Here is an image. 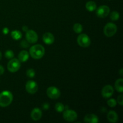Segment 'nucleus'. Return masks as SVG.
Instances as JSON below:
<instances>
[{"label":"nucleus","instance_id":"obj_16","mask_svg":"<svg viewBox=\"0 0 123 123\" xmlns=\"http://www.w3.org/2000/svg\"><path fill=\"white\" fill-rule=\"evenodd\" d=\"M29 58V53L26 50H22L20 52L18 55V60L20 62H26Z\"/></svg>","mask_w":123,"mask_h":123},{"label":"nucleus","instance_id":"obj_33","mask_svg":"<svg viewBox=\"0 0 123 123\" xmlns=\"http://www.w3.org/2000/svg\"><path fill=\"white\" fill-rule=\"evenodd\" d=\"M1 58H2V54H1V51H0V61H1Z\"/></svg>","mask_w":123,"mask_h":123},{"label":"nucleus","instance_id":"obj_1","mask_svg":"<svg viewBox=\"0 0 123 123\" xmlns=\"http://www.w3.org/2000/svg\"><path fill=\"white\" fill-rule=\"evenodd\" d=\"M45 49L41 44H35L30 48V55L32 58L35 60H39L42 58L44 55Z\"/></svg>","mask_w":123,"mask_h":123},{"label":"nucleus","instance_id":"obj_23","mask_svg":"<svg viewBox=\"0 0 123 123\" xmlns=\"http://www.w3.org/2000/svg\"><path fill=\"white\" fill-rule=\"evenodd\" d=\"M5 56L7 59H12L14 57V52L11 50H6L5 52Z\"/></svg>","mask_w":123,"mask_h":123},{"label":"nucleus","instance_id":"obj_13","mask_svg":"<svg viewBox=\"0 0 123 123\" xmlns=\"http://www.w3.org/2000/svg\"><path fill=\"white\" fill-rule=\"evenodd\" d=\"M43 40L46 44H52L55 40V38L52 34L50 32H46L43 36Z\"/></svg>","mask_w":123,"mask_h":123},{"label":"nucleus","instance_id":"obj_25","mask_svg":"<svg viewBox=\"0 0 123 123\" xmlns=\"http://www.w3.org/2000/svg\"><path fill=\"white\" fill-rule=\"evenodd\" d=\"M117 101L115 100L114 98L109 99V100H108V102H107V104H108V105L109 106L111 107V108H114V107H115V106L117 105Z\"/></svg>","mask_w":123,"mask_h":123},{"label":"nucleus","instance_id":"obj_3","mask_svg":"<svg viewBox=\"0 0 123 123\" xmlns=\"http://www.w3.org/2000/svg\"><path fill=\"white\" fill-rule=\"evenodd\" d=\"M117 31V27L115 24L112 22L108 23L105 26L103 32L105 35L108 37H111L115 34Z\"/></svg>","mask_w":123,"mask_h":123},{"label":"nucleus","instance_id":"obj_2","mask_svg":"<svg viewBox=\"0 0 123 123\" xmlns=\"http://www.w3.org/2000/svg\"><path fill=\"white\" fill-rule=\"evenodd\" d=\"M13 96L9 91H4L0 93V106L7 107L12 103Z\"/></svg>","mask_w":123,"mask_h":123},{"label":"nucleus","instance_id":"obj_10","mask_svg":"<svg viewBox=\"0 0 123 123\" xmlns=\"http://www.w3.org/2000/svg\"><path fill=\"white\" fill-rule=\"evenodd\" d=\"M26 39L30 43H35L38 40V35L34 30H28L25 34Z\"/></svg>","mask_w":123,"mask_h":123},{"label":"nucleus","instance_id":"obj_28","mask_svg":"<svg viewBox=\"0 0 123 123\" xmlns=\"http://www.w3.org/2000/svg\"><path fill=\"white\" fill-rule=\"evenodd\" d=\"M42 107H43V109L44 110H48L49 108V105L48 103H44L42 105Z\"/></svg>","mask_w":123,"mask_h":123},{"label":"nucleus","instance_id":"obj_9","mask_svg":"<svg viewBox=\"0 0 123 123\" xmlns=\"http://www.w3.org/2000/svg\"><path fill=\"white\" fill-rule=\"evenodd\" d=\"M25 89L29 94H34L38 90V85L34 80H28L25 85Z\"/></svg>","mask_w":123,"mask_h":123},{"label":"nucleus","instance_id":"obj_17","mask_svg":"<svg viewBox=\"0 0 123 123\" xmlns=\"http://www.w3.org/2000/svg\"><path fill=\"white\" fill-rule=\"evenodd\" d=\"M123 79L120 78V79H117L115 83V90L119 92H123Z\"/></svg>","mask_w":123,"mask_h":123},{"label":"nucleus","instance_id":"obj_21","mask_svg":"<svg viewBox=\"0 0 123 123\" xmlns=\"http://www.w3.org/2000/svg\"><path fill=\"white\" fill-rule=\"evenodd\" d=\"M110 18L112 21H116V20H118L119 18H120V14L118 12L114 11L111 13Z\"/></svg>","mask_w":123,"mask_h":123},{"label":"nucleus","instance_id":"obj_11","mask_svg":"<svg viewBox=\"0 0 123 123\" xmlns=\"http://www.w3.org/2000/svg\"><path fill=\"white\" fill-rule=\"evenodd\" d=\"M114 92V88L112 86L110 85H107L102 88V95L104 98H108L112 96Z\"/></svg>","mask_w":123,"mask_h":123},{"label":"nucleus","instance_id":"obj_30","mask_svg":"<svg viewBox=\"0 0 123 123\" xmlns=\"http://www.w3.org/2000/svg\"><path fill=\"white\" fill-rule=\"evenodd\" d=\"M8 29L7 28H4L3 29V30H2V32H3V33L4 34H8Z\"/></svg>","mask_w":123,"mask_h":123},{"label":"nucleus","instance_id":"obj_26","mask_svg":"<svg viewBox=\"0 0 123 123\" xmlns=\"http://www.w3.org/2000/svg\"><path fill=\"white\" fill-rule=\"evenodd\" d=\"M20 46H21L22 48H27L30 46V43H29L27 40H25L22 41V42H20Z\"/></svg>","mask_w":123,"mask_h":123},{"label":"nucleus","instance_id":"obj_6","mask_svg":"<svg viewBox=\"0 0 123 123\" xmlns=\"http://www.w3.org/2000/svg\"><path fill=\"white\" fill-rule=\"evenodd\" d=\"M47 96L51 99L58 98L61 96V92L58 88L55 86H50L46 90Z\"/></svg>","mask_w":123,"mask_h":123},{"label":"nucleus","instance_id":"obj_31","mask_svg":"<svg viewBox=\"0 0 123 123\" xmlns=\"http://www.w3.org/2000/svg\"><path fill=\"white\" fill-rule=\"evenodd\" d=\"M22 30H23V31H25V32H26V31H27L28 30V26H24L22 27Z\"/></svg>","mask_w":123,"mask_h":123},{"label":"nucleus","instance_id":"obj_12","mask_svg":"<svg viewBox=\"0 0 123 123\" xmlns=\"http://www.w3.org/2000/svg\"><path fill=\"white\" fill-rule=\"evenodd\" d=\"M42 117V112L39 108H36L32 109L31 113V118L34 121H38L40 120Z\"/></svg>","mask_w":123,"mask_h":123},{"label":"nucleus","instance_id":"obj_20","mask_svg":"<svg viewBox=\"0 0 123 123\" xmlns=\"http://www.w3.org/2000/svg\"><path fill=\"white\" fill-rule=\"evenodd\" d=\"M83 27L82 26L81 24H79V23H76L73 25V31L76 32V33L80 34L82 32Z\"/></svg>","mask_w":123,"mask_h":123},{"label":"nucleus","instance_id":"obj_22","mask_svg":"<svg viewBox=\"0 0 123 123\" xmlns=\"http://www.w3.org/2000/svg\"><path fill=\"white\" fill-rule=\"evenodd\" d=\"M55 108L58 112H62L64 110L65 107L62 103H57L55 105Z\"/></svg>","mask_w":123,"mask_h":123},{"label":"nucleus","instance_id":"obj_19","mask_svg":"<svg viewBox=\"0 0 123 123\" xmlns=\"http://www.w3.org/2000/svg\"><path fill=\"white\" fill-rule=\"evenodd\" d=\"M11 36L14 40H18L21 38L22 37V33L19 31L18 30H14L11 32Z\"/></svg>","mask_w":123,"mask_h":123},{"label":"nucleus","instance_id":"obj_4","mask_svg":"<svg viewBox=\"0 0 123 123\" xmlns=\"http://www.w3.org/2000/svg\"><path fill=\"white\" fill-rule=\"evenodd\" d=\"M20 67V62L16 58H12L7 64V68L9 72L15 73L18 72Z\"/></svg>","mask_w":123,"mask_h":123},{"label":"nucleus","instance_id":"obj_24","mask_svg":"<svg viewBox=\"0 0 123 123\" xmlns=\"http://www.w3.org/2000/svg\"><path fill=\"white\" fill-rule=\"evenodd\" d=\"M35 74H36V72H35L34 70L32 69V68H30L26 71V75L29 78H34L35 76Z\"/></svg>","mask_w":123,"mask_h":123},{"label":"nucleus","instance_id":"obj_5","mask_svg":"<svg viewBox=\"0 0 123 123\" xmlns=\"http://www.w3.org/2000/svg\"><path fill=\"white\" fill-rule=\"evenodd\" d=\"M78 44L82 48H87L91 44V40L90 37L85 34H81L77 38Z\"/></svg>","mask_w":123,"mask_h":123},{"label":"nucleus","instance_id":"obj_8","mask_svg":"<svg viewBox=\"0 0 123 123\" xmlns=\"http://www.w3.org/2000/svg\"><path fill=\"white\" fill-rule=\"evenodd\" d=\"M110 13V8L108 6H101L96 10V14L98 18H105L108 16Z\"/></svg>","mask_w":123,"mask_h":123},{"label":"nucleus","instance_id":"obj_32","mask_svg":"<svg viewBox=\"0 0 123 123\" xmlns=\"http://www.w3.org/2000/svg\"><path fill=\"white\" fill-rule=\"evenodd\" d=\"M123 68H121V69H120V72H119V73H120V76H123Z\"/></svg>","mask_w":123,"mask_h":123},{"label":"nucleus","instance_id":"obj_7","mask_svg":"<svg viewBox=\"0 0 123 123\" xmlns=\"http://www.w3.org/2000/svg\"><path fill=\"white\" fill-rule=\"evenodd\" d=\"M78 117L77 113L71 109H67L63 113V118L66 121L68 122H73Z\"/></svg>","mask_w":123,"mask_h":123},{"label":"nucleus","instance_id":"obj_27","mask_svg":"<svg viewBox=\"0 0 123 123\" xmlns=\"http://www.w3.org/2000/svg\"><path fill=\"white\" fill-rule=\"evenodd\" d=\"M117 102L120 105L123 106V94L120 95L117 98Z\"/></svg>","mask_w":123,"mask_h":123},{"label":"nucleus","instance_id":"obj_18","mask_svg":"<svg viewBox=\"0 0 123 123\" xmlns=\"http://www.w3.org/2000/svg\"><path fill=\"white\" fill-rule=\"evenodd\" d=\"M85 7H86V10L89 12H93L97 8V5H96V2H94V1H90L86 2Z\"/></svg>","mask_w":123,"mask_h":123},{"label":"nucleus","instance_id":"obj_14","mask_svg":"<svg viewBox=\"0 0 123 123\" xmlns=\"http://www.w3.org/2000/svg\"><path fill=\"white\" fill-rule=\"evenodd\" d=\"M84 121L86 123H97L98 122V118L97 115L90 114H87L84 117Z\"/></svg>","mask_w":123,"mask_h":123},{"label":"nucleus","instance_id":"obj_15","mask_svg":"<svg viewBox=\"0 0 123 123\" xmlns=\"http://www.w3.org/2000/svg\"><path fill=\"white\" fill-rule=\"evenodd\" d=\"M107 118L109 122L112 123H115L117 122L118 120V117L116 112L114 111H111L107 115Z\"/></svg>","mask_w":123,"mask_h":123},{"label":"nucleus","instance_id":"obj_29","mask_svg":"<svg viewBox=\"0 0 123 123\" xmlns=\"http://www.w3.org/2000/svg\"><path fill=\"white\" fill-rule=\"evenodd\" d=\"M4 73V68L1 65H0V75H2Z\"/></svg>","mask_w":123,"mask_h":123}]
</instances>
